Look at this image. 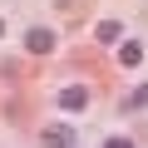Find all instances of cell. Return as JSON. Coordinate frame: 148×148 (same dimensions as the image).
Listing matches in <instances>:
<instances>
[{"instance_id": "cell-4", "label": "cell", "mask_w": 148, "mask_h": 148, "mask_svg": "<svg viewBox=\"0 0 148 148\" xmlns=\"http://www.w3.org/2000/svg\"><path fill=\"white\" fill-rule=\"evenodd\" d=\"M94 40H99V45H123V25H119V20H99V25H94Z\"/></svg>"}, {"instance_id": "cell-7", "label": "cell", "mask_w": 148, "mask_h": 148, "mask_svg": "<svg viewBox=\"0 0 148 148\" xmlns=\"http://www.w3.org/2000/svg\"><path fill=\"white\" fill-rule=\"evenodd\" d=\"M104 148H133V143H128V138H109Z\"/></svg>"}, {"instance_id": "cell-1", "label": "cell", "mask_w": 148, "mask_h": 148, "mask_svg": "<svg viewBox=\"0 0 148 148\" xmlns=\"http://www.w3.org/2000/svg\"><path fill=\"white\" fill-rule=\"evenodd\" d=\"M79 138H74V128L69 123H49V128H40V148H74Z\"/></svg>"}, {"instance_id": "cell-2", "label": "cell", "mask_w": 148, "mask_h": 148, "mask_svg": "<svg viewBox=\"0 0 148 148\" xmlns=\"http://www.w3.org/2000/svg\"><path fill=\"white\" fill-rule=\"evenodd\" d=\"M59 109H64V114H84V109H89V89H84V84L59 89Z\"/></svg>"}, {"instance_id": "cell-6", "label": "cell", "mask_w": 148, "mask_h": 148, "mask_svg": "<svg viewBox=\"0 0 148 148\" xmlns=\"http://www.w3.org/2000/svg\"><path fill=\"white\" fill-rule=\"evenodd\" d=\"M123 109H148V84H138V89L128 94V104H123Z\"/></svg>"}, {"instance_id": "cell-3", "label": "cell", "mask_w": 148, "mask_h": 148, "mask_svg": "<svg viewBox=\"0 0 148 148\" xmlns=\"http://www.w3.org/2000/svg\"><path fill=\"white\" fill-rule=\"evenodd\" d=\"M25 49H30V54H49V49H54V30H45V25H35V30L25 35Z\"/></svg>"}, {"instance_id": "cell-5", "label": "cell", "mask_w": 148, "mask_h": 148, "mask_svg": "<svg viewBox=\"0 0 148 148\" xmlns=\"http://www.w3.org/2000/svg\"><path fill=\"white\" fill-rule=\"evenodd\" d=\"M119 64H123V69H138V64H143V45H138V40H123V45H119Z\"/></svg>"}, {"instance_id": "cell-8", "label": "cell", "mask_w": 148, "mask_h": 148, "mask_svg": "<svg viewBox=\"0 0 148 148\" xmlns=\"http://www.w3.org/2000/svg\"><path fill=\"white\" fill-rule=\"evenodd\" d=\"M0 35H5V20H0Z\"/></svg>"}]
</instances>
